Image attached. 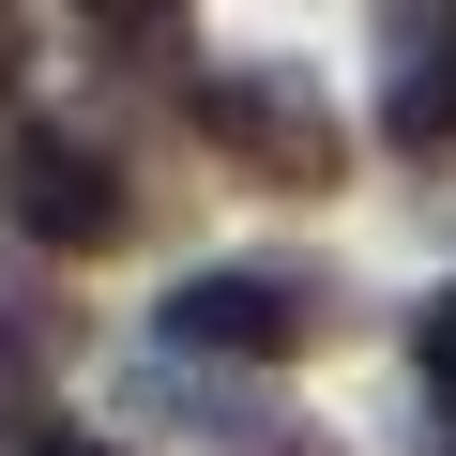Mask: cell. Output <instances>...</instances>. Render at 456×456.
Masks as SVG:
<instances>
[{"label":"cell","mask_w":456,"mask_h":456,"mask_svg":"<svg viewBox=\"0 0 456 456\" xmlns=\"http://www.w3.org/2000/svg\"><path fill=\"white\" fill-rule=\"evenodd\" d=\"M0 213L31 228V244H61V259H122L137 228H152V183H137V152L122 137H92V122H16L0 137Z\"/></svg>","instance_id":"obj_1"},{"label":"cell","mask_w":456,"mask_h":456,"mask_svg":"<svg viewBox=\"0 0 456 456\" xmlns=\"http://www.w3.org/2000/svg\"><path fill=\"white\" fill-rule=\"evenodd\" d=\"M335 274L320 259H198L183 289H167V350L183 365H289V350H320L335 335Z\"/></svg>","instance_id":"obj_2"},{"label":"cell","mask_w":456,"mask_h":456,"mask_svg":"<svg viewBox=\"0 0 456 456\" xmlns=\"http://www.w3.org/2000/svg\"><path fill=\"white\" fill-rule=\"evenodd\" d=\"M198 137H213V167L228 183H259V198H335L350 183V137H335V107L305 92V77H274V61H228V77H198V107H183Z\"/></svg>","instance_id":"obj_3"},{"label":"cell","mask_w":456,"mask_h":456,"mask_svg":"<svg viewBox=\"0 0 456 456\" xmlns=\"http://www.w3.org/2000/svg\"><path fill=\"white\" fill-rule=\"evenodd\" d=\"M380 137L395 152H456V16H395L380 31Z\"/></svg>","instance_id":"obj_4"},{"label":"cell","mask_w":456,"mask_h":456,"mask_svg":"<svg viewBox=\"0 0 456 456\" xmlns=\"http://www.w3.org/2000/svg\"><path fill=\"white\" fill-rule=\"evenodd\" d=\"M411 380L456 411V289H426V305H411Z\"/></svg>","instance_id":"obj_5"},{"label":"cell","mask_w":456,"mask_h":456,"mask_svg":"<svg viewBox=\"0 0 456 456\" xmlns=\"http://www.w3.org/2000/svg\"><path fill=\"white\" fill-rule=\"evenodd\" d=\"M0 456H122L107 426H61V411H0Z\"/></svg>","instance_id":"obj_6"},{"label":"cell","mask_w":456,"mask_h":456,"mask_svg":"<svg viewBox=\"0 0 456 456\" xmlns=\"http://www.w3.org/2000/svg\"><path fill=\"white\" fill-rule=\"evenodd\" d=\"M244 456H350V441H320V426H274V441H244Z\"/></svg>","instance_id":"obj_7"},{"label":"cell","mask_w":456,"mask_h":456,"mask_svg":"<svg viewBox=\"0 0 456 456\" xmlns=\"http://www.w3.org/2000/svg\"><path fill=\"white\" fill-rule=\"evenodd\" d=\"M16 61H31V16H0V92H16Z\"/></svg>","instance_id":"obj_8"},{"label":"cell","mask_w":456,"mask_h":456,"mask_svg":"<svg viewBox=\"0 0 456 456\" xmlns=\"http://www.w3.org/2000/svg\"><path fill=\"white\" fill-rule=\"evenodd\" d=\"M411 456H456V411H426V426H411Z\"/></svg>","instance_id":"obj_9"}]
</instances>
